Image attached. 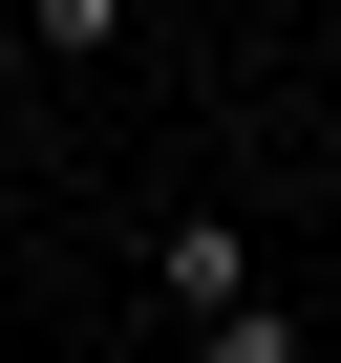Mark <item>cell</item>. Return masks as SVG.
Segmentation results:
<instances>
[{
    "mask_svg": "<svg viewBox=\"0 0 341 363\" xmlns=\"http://www.w3.org/2000/svg\"><path fill=\"white\" fill-rule=\"evenodd\" d=\"M192 363H320V299H277V278H256V299H214V320H192Z\"/></svg>",
    "mask_w": 341,
    "mask_h": 363,
    "instance_id": "7a4b0ae2",
    "label": "cell"
},
{
    "mask_svg": "<svg viewBox=\"0 0 341 363\" xmlns=\"http://www.w3.org/2000/svg\"><path fill=\"white\" fill-rule=\"evenodd\" d=\"M320 342H341V257H320Z\"/></svg>",
    "mask_w": 341,
    "mask_h": 363,
    "instance_id": "277c9868",
    "label": "cell"
},
{
    "mask_svg": "<svg viewBox=\"0 0 341 363\" xmlns=\"http://www.w3.org/2000/svg\"><path fill=\"white\" fill-rule=\"evenodd\" d=\"M22 43H43V65H128V43H149V0H22Z\"/></svg>",
    "mask_w": 341,
    "mask_h": 363,
    "instance_id": "3957f363",
    "label": "cell"
},
{
    "mask_svg": "<svg viewBox=\"0 0 341 363\" xmlns=\"http://www.w3.org/2000/svg\"><path fill=\"white\" fill-rule=\"evenodd\" d=\"M214 299H256V235L235 214H170L149 235V320H214Z\"/></svg>",
    "mask_w": 341,
    "mask_h": 363,
    "instance_id": "6da1fadb",
    "label": "cell"
}]
</instances>
